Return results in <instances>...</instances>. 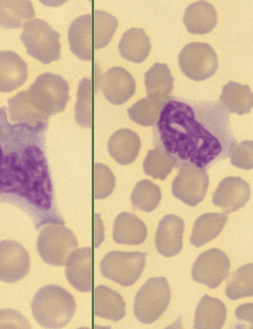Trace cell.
Here are the masks:
<instances>
[{
    "mask_svg": "<svg viewBox=\"0 0 253 329\" xmlns=\"http://www.w3.org/2000/svg\"><path fill=\"white\" fill-rule=\"evenodd\" d=\"M68 39L72 52L80 59L90 61L93 53V28L91 14H84L70 24Z\"/></svg>",
    "mask_w": 253,
    "mask_h": 329,
    "instance_id": "cell-17",
    "label": "cell"
},
{
    "mask_svg": "<svg viewBox=\"0 0 253 329\" xmlns=\"http://www.w3.org/2000/svg\"><path fill=\"white\" fill-rule=\"evenodd\" d=\"M232 165L239 168L250 170L253 167V143L243 140L236 144L230 154Z\"/></svg>",
    "mask_w": 253,
    "mask_h": 329,
    "instance_id": "cell-36",
    "label": "cell"
},
{
    "mask_svg": "<svg viewBox=\"0 0 253 329\" xmlns=\"http://www.w3.org/2000/svg\"><path fill=\"white\" fill-rule=\"evenodd\" d=\"M227 310L219 299L205 294L196 310L193 328L196 329H219L224 326Z\"/></svg>",
    "mask_w": 253,
    "mask_h": 329,
    "instance_id": "cell-22",
    "label": "cell"
},
{
    "mask_svg": "<svg viewBox=\"0 0 253 329\" xmlns=\"http://www.w3.org/2000/svg\"><path fill=\"white\" fill-rule=\"evenodd\" d=\"M26 318L13 309L0 310V328H30Z\"/></svg>",
    "mask_w": 253,
    "mask_h": 329,
    "instance_id": "cell-37",
    "label": "cell"
},
{
    "mask_svg": "<svg viewBox=\"0 0 253 329\" xmlns=\"http://www.w3.org/2000/svg\"><path fill=\"white\" fill-rule=\"evenodd\" d=\"M178 63L183 73L196 81L211 77L218 68V57L208 43L192 42L185 45L178 55Z\"/></svg>",
    "mask_w": 253,
    "mask_h": 329,
    "instance_id": "cell-9",
    "label": "cell"
},
{
    "mask_svg": "<svg viewBox=\"0 0 253 329\" xmlns=\"http://www.w3.org/2000/svg\"><path fill=\"white\" fill-rule=\"evenodd\" d=\"M153 147L165 151L176 169L193 165L207 170L228 158L237 144L229 113L218 101L170 96L153 125Z\"/></svg>",
    "mask_w": 253,
    "mask_h": 329,
    "instance_id": "cell-2",
    "label": "cell"
},
{
    "mask_svg": "<svg viewBox=\"0 0 253 329\" xmlns=\"http://www.w3.org/2000/svg\"><path fill=\"white\" fill-rule=\"evenodd\" d=\"M20 39L26 53L44 64L60 58V34L43 20L35 18L25 22Z\"/></svg>",
    "mask_w": 253,
    "mask_h": 329,
    "instance_id": "cell-5",
    "label": "cell"
},
{
    "mask_svg": "<svg viewBox=\"0 0 253 329\" xmlns=\"http://www.w3.org/2000/svg\"><path fill=\"white\" fill-rule=\"evenodd\" d=\"M173 166L174 163L170 156L163 150L157 148L148 151L143 163L146 175L161 180L166 179Z\"/></svg>",
    "mask_w": 253,
    "mask_h": 329,
    "instance_id": "cell-33",
    "label": "cell"
},
{
    "mask_svg": "<svg viewBox=\"0 0 253 329\" xmlns=\"http://www.w3.org/2000/svg\"><path fill=\"white\" fill-rule=\"evenodd\" d=\"M118 48L123 57L128 61L140 63L149 55L151 44L143 29L131 28L123 35Z\"/></svg>",
    "mask_w": 253,
    "mask_h": 329,
    "instance_id": "cell-26",
    "label": "cell"
},
{
    "mask_svg": "<svg viewBox=\"0 0 253 329\" xmlns=\"http://www.w3.org/2000/svg\"><path fill=\"white\" fill-rule=\"evenodd\" d=\"M78 246L72 230L64 225L54 224L46 225L41 229L37 243L38 251L42 260L57 266L65 265Z\"/></svg>",
    "mask_w": 253,
    "mask_h": 329,
    "instance_id": "cell-6",
    "label": "cell"
},
{
    "mask_svg": "<svg viewBox=\"0 0 253 329\" xmlns=\"http://www.w3.org/2000/svg\"><path fill=\"white\" fill-rule=\"evenodd\" d=\"M30 269L29 254L13 240L0 241V281L13 283L23 278Z\"/></svg>",
    "mask_w": 253,
    "mask_h": 329,
    "instance_id": "cell-12",
    "label": "cell"
},
{
    "mask_svg": "<svg viewBox=\"0 0 253 329\" xmlns=\"http://www.w3.org/2000/svg\"><path fill=\"white\" fill-rule=\"evenodd\" d=\"M183 21L189 32L207 34L216 25L217 12L211 3L205 0H198L186 8Z\"/></svg>",
    "mask_w": 253,
    "mask_h": 329,
    "instance_id": "cell-21",
    "label": "cell"
},
{
    "mask_svg": "<svg viewBox=\"0 0 253 329\" xmlns=\"http://www.w3.org/2000/svg\"><path fill=\"white\" fill-rule=\"evenodd\" d=\"M147 236L145 223L135 214L123 212L116 217L113 231V240L116 243L138 245L144 242Z\"/></svg>",
    "mask_w": 253,
    "mask_h": 329,
    "instance_id": "cell-20",
    "label": "cell"
},
{
    "mask_svg": "<svg viewBox=\"0 0 253 329\" xmlns=\"http://www.w3.org/2000/svg\"><path fill=\"white\" fill-rule=\"evenodd\" d=\"M98 82L106 98L115 105L126 102L135 91L133 78L121 67H113L108 70L101 76Z\"/></svg>",
    "mask_w": 253,
    "mask_h": 329,
    "instance_id": "cell-14",
    "label": "cell"
},
{
    "mask_svg": "<svg viewBox=\"0 0 253 329\" xmlns=\"http://www.w3.org/2000/svg\"><path fill=\"white\" fill-rule=\"evenodd\" d=\"M107 147L109 154L118 164L127 165L137 158L141 148V140L136 133L124 128L111 135Z\"/></svg>",
    "mask_w": 253,
    "mask_h": 329,
    "instance_id": "cell-19",
    "label": "cell"
},
{
    "mask_svg": "<svg viewBox=\"0 0 253 329\" xmlns=\"http://www.w3.org/2000/svg\"><path fill=\"white\" fill-rule=\"evenodd\" d=\"M35 15L30 0H0V27L2 29L21 28Z\"/></svg>",
    "mask_w": 253,
    "mask_h": 329,
    "instance_id": "cell-28",
    "label": "cell"
},
{
    "mask_svg": "<svg viewBox=\"0 0 253 329\" xmlns=\"http://www.w3.org/2000/svg\"><path fill=\"white\" fill-rule=\"evenodd\" d=\"M66 277L76 290L87 292L92 290V248L75 249L66 263Z\"/></svg>",
    "mask_w": 253,
    "mask_h": 329,
    "instance_id": "cell-16",
    "label": "cell"
},
{
    "mask_svg": "<svg viewBox=\"0 0 253 329\" xmlns=\"http://www.w3.org/2000/svg\"><path fill=\"white\" fill-rule=\"evenodd\" d=\"M184 222L178 216L169 214L159 222L155 235V246L158 252L166 257L179 253L183 247Z\"/></svg>",
    "mask_w": 253,
    "mask_h": 329,
    "instance_id": "cell-15",
    "label": "cell"
},
{
    "mask_svg": "<svg viewBox=\"0 0 253 329\" xmlns=\"http://www.w3.org/2000/svg\"><path fill=\"white\" fill-rule=\"evenodd\" d=\"M33 315L42 327L59 329L73 317L76 304L73 296L64 288L49 285L40 288L31 303Z\"/></svg>",
    "mask_w": 253,
    "mask_h": 329,
    "instance_id": "cell-3",
    "label": "cell"
},
{
    "mask_svg": "<svg viewBox=\"0 0 253 329\" xmlns=\"http://www.w3.org/2000/svg\"><path fill=\"white\" fill-rule=\"evenodd\" d=\"M146 252L112 251L100 262L102 275L123 287L134 284L145 265Z\"/></svg>",
    "mask_w": 253,
    "mask_h": 329,
    "instance_id": "cell-8",
    "label": "cell"
},
{
    "mask_svg": "<svg viewBox=\"0 0 253 329\" xmlns=\"http://www.w3.org/2000/svg\"><path fill=\"white\" fill-rule=\"evenodd\" d=\"M75 120L84 127H91L92 117V81L83 78L80 82L75 106Z\"/></svg>",
    "mask_w": 253,
    "mask_h": 329,
    "instance_id": "cell-34",
    "label": "cell"
},
{
    "mask_svg": "<svg viewBox=\"0 0 253 329\" xmlns=\"http://www.w3.org/2000/svg\"><path fill=\"white\" fill-rule=\"evenodd\" d=\"M147 96L166 102L173 88L174 78L165 63H155L144 74Z\"/></svg>",
    "mask_w": 253,
    "mask_h": 329,
    "instance_id": "cell-25",
    "label": "cell"
},
{
    "mask_svg": "<svg viewBox=\"0 0 253 329\" xmlns=\"http://www.w3.org/2000/svg\"><path fill=\"white\" fill-rule=\"evenodd\" d=\"M209 185L207 170L193 165L179 169L171 185L174 197L190 206H195L205 198Z\"/></svg>",
    "mask_w": 253,
    "mask_h": 329,
    "instance_id": "cell-10",
    "label": "cell"
},
{
    "mask_svg": "<svg viewBox=\"0 0 253 329\" xmlns=\"http://www.w3.org/2000/svg\"><path fill=\"white\" fill-rule=\"evenodd\" d=\"M230 260L221 250L213 248L201 253L192 269L193 280L211 289L217 288L226 278Z\"/></svg>",
    "mask_w": 253,
    "mask_h": 329,
    "instance_id": "cell-11",
    "label": "cell"
},
{
    "mask_svg": "<svg viewBox=\"0 0 253 329\" xmlns=\"http://www.w3.org/2000/svg\"><path fill=\"white\" fill-rule=\"evenodd\" d=\"M165 102L147 96L128 108V115L132 121L139 125L153 126L158 121Z\"/></svg>",
    "mask_w": 253,
    "mask_h": 329,
    "instance_id": "cell-31",
    "label": "cell"
},
{
    "mask_svg": "<svg viewBox=\"0 0 253 329\" xmlns=\"http://www.w3.org/2000/svg\"><path fill=\"white\" fill-rule=\"evenodd\" d=\"M68 82L61 76L49 72L39 75L29 89L23 90L34 111L44 121L63 111L69 99Z\"/></svg>",
    "mask_w": 253,
    "mask_h": 329,
    "instance_id": "cell-4",
    "label": "cell"
},
{
    "mask_svg": "<svg viewBox=\"0 0 253 329\" xmlns=\"http://www.w3.org/2000/svg\"><path fill=\"white\" fill-rule=\"evenodd\" d=\"M92 16L94 49H100L109 43L119 22L114 16L101 10H94Z\"/></svg>",
    "mask_w": 253,
    "mask_h": 329,
    "instance_id": "cell-32",
    "label": "cell"
},
{
    "mask_svg": "<svg viewBox=\"0 0 253 329\" xmlns=\"http://www.w3.org/2000/svg\"><path fill=\"white\" fill-rule=\"evenodd\" d=\"M94 314L101 318L117 322L126 314V303L116 291L99 285L94 290Z\"/></svg>",
    "mask_w": 253,
    "mask_h": 329,
    "instance_id": "cell-23",
    "label": "cell"
},
{
    "mask_svg": "<svg viewBox=\"0 0 253 329\" xmlns=\"http://www.w3.org/2000/svg\"><path fill=\"white\" fill-rule=\"evenodd\" d=\"M6 109L0 108V203L21 209L37 230L50 224L64 225L45 155L48 122L11 124Z\"/></svg>",
    "mask_w": 253,
    "mask_h": 329,
    "instance_id": "cell-1",
    "label": "cell"
},
{
    "mask_svg": "<svg viewBox=\"0 0 253 329\" xmlns=\"http://www.w3.org/2000/svg\"><path fill=\"white\" fill-rule=\"evenodd\" d=\"M161 198V188L149 179L139 181L130 196L133 208L147 212L153 211L158 206Z\"/></svg>",
    "mask_w": 253,
    "mask_h": 329,
    "instance_id": "cell-29",
    "label": "cell"
},
{
    "mask_svg": "<svg viewBox=\"0 0 253 329\" xmlns=\"http://www.w3.org/2000/svg\"><path fill=\"white\" fill-rule=\"evenodd\" d=\"M225 293L229 299L233 300L253 296V263L240 267L231 275L227 282Z\"/></svg>",
    "mask_w": 253,
    "mask_h": 329,
    "instance_id": "cell-30",
    "label": "cell"
},
{
    "mask_svg": "<svg viewBox=\"0 0 253 329\" xmlns=\"http://www.w3.org/2000/svg\"><path fill=\"white\" fill-rule=\"evenodd\" d=\"M94 197L103 199L110 195L115 186V178L111 170L102 164L94 165Z\"/></svg>",
    "mask_w": 253,
    "mask_h": 329,
    "instance_id": "cell-35",
    "label": "cell"
},
{
    "mask_svg": "<svg viewBox=\"0 0 253 329\" xmlns=\"http://www.w3.org/2000/svg\"><path fill=\"white\" fill-rule=\"evenodd\" d=\"M228 216L222 213H206L195 221L192 230L190 243L199 247L217 237L228 221Z\"/></svg>",
    "mask_w": 253,
    "mask_h": 329,
    "instance_id": "cell-27",
    "label": "cell"
},
{
    "mask_svg": "<svg viewBox=\"0 0 253 329\" xmlns=\"http://www.w3.org/2000/svg\"><path fill=\"white\" fill-rule=\"evenodd\" d=\"M219 101L228 113L241 116L250 112L253 95L249 85L230 81L223 85Z\"/></svg>",
    "mask_w": 253,
    "mask_h": 329,
    "instance_id": "cell-24",
    "label": "cell"
},
{
    "mask_svg": "<svg viewBox=\"0 0 253 329\" xmlns=\"http://www.w3.org/2000/svg\"><path fill=\"white\" fill-rule=\"evenodd\" d=\"M170 299V290L167 280L164 277L151 278L135 296L134 315L141 323L151 324L164 313Z\"/></svg>",
    "mask_w": 253,
    "mask_h": 329,
    "instance_id": "cell-7",
    "label": "cell"
},
{
    "mask_svg": "<svg viewBox=\"0 0 253 329\" xmlns=\"http://www.w3.org/2000/svg\"><path fill=\"white\" fill-rule=\"evenodd\" d=\"M249 184L238 176L223 179L212 194L213 204L225 213L235 212L244 206L250 199Z\"/></svg>",
    "mask_w": 253,
    "mask_h": 329,
    "instance_id": "cell-13",
    "label": "cell"
},
{
    "mask_svg": "<svg viewBox=\"0 0 253 329\" xmlns=\"http://www.w3.org/2000/svg\"><path fill=\"white\" fill-rule=\"evenodd\" d=\"M25 61L16 53L0 51V92H9L21 85L28 78Z\"/></svg>",
    "mask_w": 253,
    "mask_h": 329,
    "instance_id": "cell-18",
    "label": "cell"
}]
</instances>
